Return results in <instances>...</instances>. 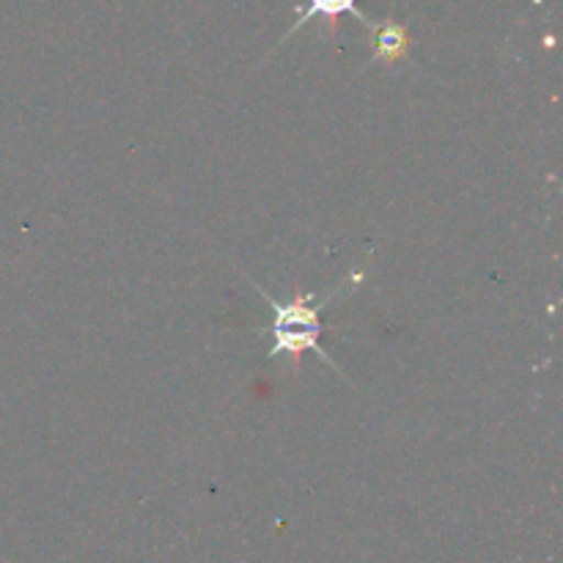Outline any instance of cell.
Returning <instances> with one entry per match:
<instances>
[{
    "mask_svg": "<svg viewBox=\"0 0 563 563\" xmlns=\"http://www.w3.org/2000/svg\"><path fill=\"white\" fill-rule=\"evenodd\" d=\"M372 33H374V58L394 64L396 58L405 55L407 49L405 27L396 25V22H383V25L374 27Z\"/></svg>",
    "mask_w": 563,
    "mask_h": 563,
    "instance_id": "obj_3",
    "label": "cell"
},
{
    "mask_svg": "<svg viewBox=\"0 0 563 563\" xmlns=\"http://www.w3.org/2000/svg\"><path fill=\"white\" fill-rule=\"evenodd\" d=\"M339 14H352L357 22H363L368 31H374V27H377V22H372L361 9H357V0H308V5L300 11V16L295 20V25L284 33V38H280V42H286V38L295 36L302 25H308V22L317 20V16H324V20L333 22Z\"/></svg>",
    "mask_w": 563,
    "mask_h": 563,
    "instance_id": "obj_2",
    "label": "cell"
},
{
    "mask_svg": "<svg viewBox=\"0 0 563 563\" xmlns=\"http://www.w3.org/2000/svg\"><path fill=\"white\" fill-rule=\"evenodd\" d=\"M262 291L264 297H267V291ZM313 297L306 295L295 297V302H289V306H278L275 300H269V308H273L275 319L273 324L267 328V333H273V350H269V357L275 355H291V361L297 363V357L302 355L306 350H313L319 357H324L328 363L330 361L328 355H324V350L319 346V335H322V319H319V313H322V306L324 302H317V306H311Z\"/></svg>",
    "mask_w": 563,
    "mask_h": 563,
    "instance_id": "obj_1",
    "label": "cell"
}]
</instances>
